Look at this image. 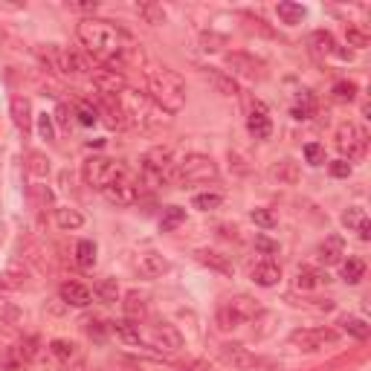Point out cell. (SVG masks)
I'll use <instances>...</instances> for the list:
<instances>
[{"label":"cell","mask_w":371,"mask_h":371,"mask_svg":"<svg viewBox=\"0 0 371 371\" xmlns=\"http://www.w3.org/2000/svg\"><path fill=\"white\" fill-rule=\"evenodd\" d=\"M340 328H342L345 334L357 337V340H368V334H371L368 322H365V319H360V316H342V319H340Z\"/></svg>","instance_id":"cell-36"},{"label":"cell","mask_w":371,"mask_h":371,"mask_svg":"<svg viewBox=\"0 0 371 371\" xmlns=\"http://www.w3.org/2000/svg\"><path fill=\"white\" fill-rule=\"evenodd\" d=\"M171 168H174V154L171 148H148L143 157H139V171H143L148 186H160L166 180H171Z\"/></svg>","instance_id":"cell-6"},{"label":"cell","mask_w":371,"mask_h":371,"mask_svg":"<svg viewBox=\"0 0 371 371\" xmlns=\"http://www.w3.org/2000/svg\"><path fill=\"white\" fill-rule=\"evenodd\" d=\"M119 113H122V122L133 125V128H157L166 113L151 102V96H143V93H136V90H122L119 93Z\"/></svg>","instance_id":"cell-3"},{"label":"cell","mask_w":371,"mask_h":371,"mask_svg":"<svg viewBox=\"0 0 371 371\" xmlns=\"http://www.w3.org/2000/svg\"><path fill=\"white\" fill-rule=\"evenodd\" d=\"M38 133H41V139H46V143H50V139H56V125H53V116H50V113H41V116H38Z\"/></svg>","instance_id":"cell-45"},{"label":"cell","mask_w":371,"mask_h":371,"mask_svg":"<svg viewBox=\"0 0 371 371\" xmlns=\"http://www.w3.org/2000/svg\"><path fill=\"white\" fill-rule=\"evenodd\" d=\"M322 285H328V273H322L316 267H302L296 273V288L299 290H316Z\"/></svg>","instance_id":"cell-29"},{"label":"cell","mask_w":371,"mask_h":371,"mask_svg":"<svg viewBox=\"0 0 371 371\" xmlns=\"http://www.w3.org/2000/svg\"><path fill=\"white\" fill-rule=\"evenodd\" d=\"M136 12H139V18H143L146 24H151V26H160V24H166V21H168L166 9H163L160 4H154V0H146V4H139V6H136Z\"/></svg>","instance_id":"cell-32"},{"label":"cell","mask_w":371,"mask_h":371,"mask_svg":"<svg viewBox=\"0 0 371 371\" xmlns=\"http://www.w3.org/2000/svg\"><path fill=\"white\" fill-rule=\"evenodd\" d=\"M226 67H229V76L235 78H264V64L255 59V56H247V53H226Z\"/></svg>","instance_id":"cell-12"},{"label":"cell","mask_w":371,"mask_h":371,"mask_svg":"<svg viewBox=\"0 0 371 371\" xmlns=\"http://www.w3.org/2000/svg\"><path fill=\"white\" fill-rule=\"evenodd\" d=\"M345 41H348V46H357V50H365V46H368V32H365V29H360V26H348V29H345Z\"/></svg>","instance_id":"cell-44"},{"label":"cell","mask_w":371,"mask_h":371,"mask_svg":"<svg viewBox=\"0 0 371 371\" xmlns=\"http://www.w3.org/2000/svg\"><path fill=\"white\" fill-rule=\"evenodd\" d=\"M148 78V93H151V102L163 111V113H180L186 105V81L168 70V67H151L146 70Z\"/></svg>","instance_id":"cell-2"},{"label":"cell","mask_w":371,"mask_h":371,"mask_svg":"<svg viewBox=\"0 0 371 371\" xmlns=\"http://www.w3.org/2000/svg\"><path fill=\"white\" fill-rule=\"evenodd\" d=\"M337 148L348 157V163L351 160H360L362 154H365V148H368V131L362 128V125H357V122H342L340 128H337Z\"/></svg>","instance_id":"cell-8"},{"label":"cell","mask_w":371,"mask_h":371,"mask_svg":"<svg viewBox=\"0 0 371 371\" xmlns=\"http://www.w3.org/2000/svg\"><path fill=\"white\" fill-rule=\"evenodd\" d=\"M253 220H255L258 226H264V229H273V226H275V218H273L270 209H253Z\"/></svg>","instance_id":"cell-50"},{"label":"cell","mask_w":371,"mask_h":371,"mask_svg":"<svg viewBox=\"0 0 371 371\" xmlns=\"http://www.w3.org/2000/svg\"><path fill=\"white\" fill-rule=\"evenodd\" d=\"M50 354L61 362V365H78L81 362V348L76 345V342H70V340H53L50 342Z\"/></svg>","instance_id":"cell-26"},{"label":"cell","mask_w":371,"mask_h":371,"mask_svg":"<svg viewBox=\"0 0 371 371\" xmlns=\"http://www.w3.org/2000/svg\"><path fill=\"white\" fill-rule=\"evenodd\" d=\"M220 203H223V198H220V195H215V192H209V195H195V200H192V206H195L198 212L218 209Z\"/></svg>","instance_id":"cell-42"},{"label":"cell","mask_w":371,"mask_h":371,"mask_svg":"<svg viewBox=\"0 0 371 371\" xmlns=\"http://www.w3.org/2000/svg\"><path fill=\"white\" fill-rule=\"evenodd\" d=\"M70 9H76V12H96L99 4H96V0H87V4H70Z\"/></svg>","instance_id":"cell-53"},{"label":"cell","mask_w":371,"mask_h":371,"mask_svg":"<svg viewBox=\"0 0 371 371\" xmlns=\"http://www.w3.org/2000/svg\"><path fill=\"white\" fill-rule=\"evenodd\" d=\"M29 171L35 177H46V174H50V160H46L41 151H32L29 154Z\"/></svg>","instance_id":"cell-43"},{"label":"cell","mask_w":371,"mask_h":371,"mask_svg":"<svg viewBox=\"0 0 371 371\" xmlns=\"http://www.w3.org/2000/svg\"><path fill=\"white\" fill-rule=\"evenodd\" d=\"M328 168H331V174L340 177V180H342V177H351V171H354V166H351L348 160H334Z\"/></svg>","instance_id":"cell-51"},{"label":"cell","mask_w":371,"mask_h":371,"mask_svg":"<svg viewBox=\"0 0 371 371\" xmlns=\"http://www.w3.org/2000/svg\"><path fill=\"white\" fill-rule=\"evenodd\" d=\"M255 247H258L264 255H278V244L270 241L267 235H255Z\"/></svg>","instance_id":"cell-52"},{"label":"cell","mask_w":371,"mask_h":371,"mask_svg":"<svg viewBox=\"0 0 371 371\" xmlns=\"http://www.w3.org/2000/svg\"><path fill=\"white\" fill-rule=\"evenodd\" d=\"M218 177V166L212 157L206 154H186L183 160L174 163L171 168V180L177 186H189V183H209Z\"/></svg>","instance_id":"cell-5"},{"label":"cell","mask_w":371,"mask_h":371,"mask_svg":"<svg viewBox=\"0 0 371 371\" xmlns=\"http://www.w3.org/2000/svg\"><path fill=\"white\" fill-rule=\"evenodd\" d=\"M195 258H198L203 267H209V270H215V273H220V275H232V273H235V267H232L229 255H223V253H218V250L203 247V250L195 253Z\"/></svg>","instance_id":"cell-23"},{"label":"cell","mask_w":371,"mask_h":371,"mask_svg":"<svg viewBox=\"0 0 371 371\" xmlns=\"http://www.w3.org/2000/svg\"><path fill=\"white\" fill-rule=\"evenodd\" d=\"M151 348L174 354V351L183 348V334L174 328L171 322H157L154 328H151Z\"/></svg>","instance_id":"cell-13"},{"label":"cell","mask_w":371,"mask_h":371,"mask_svg":"<svg viewBox=\"0 0 371 371\" xmlns=\"http://www.w3.org/2000/svg\"><path fill=\"white\" fill-rule=\"evenodd\" d=\"M32 53L46 70H53L59 76H81V73L93 70L84 56H78L73 50H64V46H59V44H35Z\"/></svg>","instance_id":"cell-4"},{"label":"cell","mask_w":371,"mask_h":371,"mask_svg":"<svg viewBox=\"0 0 371 371\" xmlns=\"http://www.w3.org/2000/svg\"><path fill=\"white\" fill-rule=\"evenodd\" d=\"M133 267H136V273L143 275V278H163L171 270V261L163 253L148 250V253H139V258H136Z\"/></svg>","instance_id":"cell-15"},{"label":"cell","mask_w":371,"mask_h":371,"mask_svg":"<svg viewBox=\"0 0 371 371\" xmlns=\"http://www.w3.org/2000/svg\"><path fill=\"white\" fill-rule=\"evenodd\" d=\"M275 15H278V21H282V24L296 26V24H302V21H305L308 9H305V6H299V4H290V0H285V4H278V6H275Z\"/></svg>","instance_id":"cell-31"},{"label":"cell","mask_w":371,"mask_h":371,"mask_svg":"<svg viewBox=\"0 0 371 371\" xmlns=\"http://www.w3.org/2000/svg\"><path fill=\"white\" fill-rule=\"evenodd\" d=\"M218 357H220L232 371H253V368H258V362H261L250 348H244V345H238V342L220 345V348H218Z\"/></svg>","instance_id":"cell-11"},{"label":"cell","mask_w":371,"mask_h":371,"mask_svg":"<svg viewBox=\"0 0 371 371\" xmlns=\"http://www.w3.org/2000/svg\"><path fill=\"white\" fill-rule=\"evenodd\" d=\"M215 325H218V328L220 331H235L238 328V325H241V319L235 316V313H232V308L223 302L218 310H215Z\"/></svg>","instance_id":"cell-38"},{"label":"cell","mask_w":371,"mask_h":371,"mask_svg":"<svg viewBox=\"0 0 371 371\" xmlns=\"http://www.w3.org/2000/svg\"><path fill=\"white\" fill-rule=\"evenodd\" d=\"M270 180L278 183V186H296V183L302 180V168H299L296 160L282 157V160H275V163L270 166Z\"/></svg>","instance_id":"cell-18"},{"label":"cell","mask_w":371,"mask_h":371,"mask_svg":"<svg viewBox=\"0 0 371 371\" xmlns=\"http://www.w3.org/2000/svg\"><path fill=\"white\" fill-rule=\"evenodd\" d=\"M56 223L61 226V229H81L84 226V215L78 212V209H73V206H59L56 209Z\"/></svg>","instance_id":"cell-33"},{"label":"cell","mask_w":371,"mask_h":371,"mask_svg":"<svg viewBox=\"0 0 371 371\" xmlns=\"http://www.w3.org/2000/svg\"><path fill=\"white\" fill-rule=\"evenodd\" d=\"M76 113H78V122H81V125H87V128L99 122V113H96V108H90V105H84V102L78 105V111H76Z\"/></svg>","instance_id":"cell-48"},{"label":"cell","mask_w":371,"mask_h":371,"mask_svg":"<svg viewBox=\"0 0 371 371\" xmlns=\"http://www.w3.org/2000/svg\"><path fill=\"white\" fill-rule=\"evenodd\" d=\"M93 296H96L99 302H105V305L119 302V285H116V278H102V282H96V288H93Z\"/></svg>","instance_id":"cell-35"},{"label":"cell","mask_w":371,"mask_h":371,"mask_svg":"<svg viewBox=\"0 0 371 371\" xmlns=\"http://www.w3.org/2000/svg\"><path fill=\"white\" fill-rule=\"evenodd\" d=\"M90 81L102 93H122L128 90V81L122 73H116V67H93L90 70Z\"/></svg>","instance_id":"cell-16"},{"label":"cell","mask_w":371,"mask_h":371,"mask_svg":"<svg viewBox=\"0 0 371 371\" xmlns=\"http://www.w3.org/2000/svg\"><path fill=\"white\" fill-rule=\"evenodd\" d=\"M122 310H125V319H131V322L139 325V322L148 316V302H146V296H139L136 290H131L125 296V302H122Z\"/></svg>","instance_id":"cell-27"},{"label":"cell","mask_w":371,"mask_h":371,"mask_svg":"<svg viewBox=\"0 0 371 371\" xmlns=\"http://www.w3.org/2000/svg\"><path fill=\"white\" fill-rule=\"evenodd\" d=\"M200 76H203V81H209V87H212L215 93H220V96H226V99H232V96H238V93H241L238 81L232 78L226 70H218V67H200Z\"/></svg>","instance_id":"cell-14"},{"label":"cell","mask_w":371,"mask_h":371,"mask_svg":"<svg viewBox=\"0 0 371 371\" xmlns=\"http://www.w3.org/2000/svg\"><path fill=\"white\" fill-rule=\"evenodd\" d=\"M76 35H78V41L87 46V50H90L93 56L105 61V67L119 64L122 56H125V50H128L125 35H122L116 26H111L108 21L84 18V21L76 26Z\"/></svg>","instance_id":"cell-1"},{"label":"cell","mask_w":371,"mask_h":371,"mask_svg":"<svg viewBox=\"0 0 371 371\" xmlns=\"http://www.w3.org/2000/svg\"><path fill=\"white\" fill-rule=\"evenodd\" d=\"M337 340H340V334L331 328H302V331L290 334V342L302 351H319L325 345H334Z\"/></svg>","instance_id":"cell-10"},{"label":"cell","mask_w":371,"mask_h":371,"mask_svg":"<svg viewBox=\"0 0 371 371\" xmlns=\"http://www.w3.org/2000/svg\"><path fill=\"white\" fill-rule=\"evenodd\" d=\"M278 278H282V267H278L275 261H270V258H264V261H258L253 267V282L258 288H275Z\"/></svg>","instance_id":"cell-24"},{"label":"cell","mask_w":371,"mask_h":371,"mask_svg":"<svg viewBox=\"0 0 371 371\" xmlns=\"http://www.w3.org/2000/svg\"><path fill=\"white\" fill-rule=\"evenodd\" d=\"M76 264L81 267V270H93V264H96V244L93 241H78L76 244Z\"/></svg>","instance_id":"cell-37"},{"label":"cell","mask_w":371,"mask_h":371,"mask_svg":"<svg viewBox=\"0 0 371 371\" xmlns=\"http://www.w3.org/2000/svg\"><path fill=\"white\" fill-rule=\"evenodd\" d=\"M305 160H308L310 166H322V163H325V148H322L319 143H308V146H305Z\"/></svg>","instance_id":"cell-47"},{"label":"cell","mask_w":371,"mask_h":371,"mask_svg":"<svg viewBox=\"0 0 371 371\" xmlns=\"http://www.w3.org/2000/svg\"><path fill=\"white\" fill-rule=\"evenodd\" d=\"M56 116H59V122H61V125H67V122H70V116H67V108H59V111H56Z\"/></svg>","instance_id":"cell-55"},{"label":"cell","mask_w":371,"mask_h":371,"mask_svg":"<svg viewBox=\"0 0 371 371\" xmlns=\"http://www.w3.org/2000/svg\"><path fill=\"white\" fill-rule=\"evenodd\" d=\"M59 296H61L64 305H73V308H87L93 302V290L78 285V282H64L59 288Z\"/></svg>","instance_id":"cell-20"},{"label":"cell","mask_w":371,"mask_h":371,"mask_svg":"<svg viewBox=\"0 0 371 371\" xmlns=\"http://www.w3.org/2000/svg\"><path fill=\"white\" fill-rule=\"evenodd\" d=\"M111 331H113L122 342H128V345H143V331H139V325L131 322V319H116V322H111Z\"/></svg>","instance_id":"cell-28"},{"label":"cell","mask_w":371,"mask_h":371,"mask_svg":"<svg viewBox=\"0 0 371 371\" xmlns=\"http://www.w3.org/2000/svg\"><path fill=\"white\" fill-rule=\"evenodd\" d=\"M102 195H105V200L113 203V206H133V203L139 200V183L131 180L128 174H122V177H116L113 183L105 186Z\"/></svg>","instance_id":"cell-9"},{"label":"cell","mask_w":371,"mask_h":371,"mask_svg":"<svg viewBox=\"0 0 371 371\" xmlns=\"http://www.w3.org/2000/svg\"><path fill=\"white\" fill-rule=\"evenodd\" d=\"M362 275H365V264H362V258H354V255H351V258L342 264V278H345L348 285H357Z\"/></svg>","instance_id":"cell-39"},{"label":"cell","mask_w":371,"mask_h":371,"mask_svg":"<svg viewBox=\"0 0 371 371\" xmlns=\"http://www.w3.org/2000/svg\"><path fill=\"white\" fill-rule=\"evenodd\" d=\"M186 220V209H180V206H168L166 212H163V220H160V229L163 232H171L174 226H180Z\"/></svg>","instance_id":"cell-40"},{"label":"cell","mask_w":371,"mask_h":371,"mask_svg":"<svg viewBox=\"0 0 371 371\" xmlns=\"http://www.w3.org/2000/svg\"><path fill=\"white\" fill-rule=\"evenodd\" d=\"M81 174H84V183H87V186H93V189L102 192L108 183H113L116 177H122V174H128V171H125V166H119L116 160H108V157H90V160H84Z\"/></svg>","instance_id":"cell-7"},{"label":"cell","mask_w":371,"mask_h":371,"mask_svg":"<svg viewBox=\"0 0 371 371\" xmlns=\"http://www.w3.org/2000/svg\"><path fill=\"white\" fill-rule=\"evenodd\" d=\"M226 305L232 308V313H235L241 322H250V319H255V316H261V313H264L261 302H258V299H253V296H247V293H241V296H232Z\"/></svg>","instance_id":"cell-22"},{"label":"cell","mask_w":371,"mask_h":371,"mask_svg":"<svg viewBox=\"0 0 371 371\" xmlns=\"http://www.w3.org/2000/svg\"><path fill=\"white\" fill-rule=\"evenodd\" d=\"M87 331H90V337L96 334L99 340H102V334H105V328H102V322H90V328H87Z\"/></svg>","instance_id":"cell-54"},{"label":"cell","mask_w":371,"mask_h":371,"mask_svg":"<svg viewBox=\"0 0 371 371\" xmlns=\"http://www.w3.org/2000/svg\"><path fill=\"white\" fill-rule=\"evenodd\" d=\"M21 319V310L15 305H4V313H0V325H6V328H12V325H18Z\"/></svg>","instance_id":"cell-49"},{"label":"cell","mask_w":371,"mask_h":371,"mask_svg":"<svg viewBox=\"0 0 371 371\" xmlns=\"http://www.w3.org/2000/svg\"><path fill=\"white\" fill-rule=\"evenodd\" d=\"M342 255H345V241H342L340 235H328V238H325V241L319 244V250H316V258H319L325 267L340 264Z\"/></svg>","instance_id":"cell-21"},{"label":"cell","mask_w":371,"mask_h":371,"mask_svg":"<svg viewBox=\"0 0 371 371\" xmlns=\"http://www.w3.org/2000/svg\"><path fill=\"white\" fill-rule=\"evenodd\" d=\"M334 99L337 102H354L357 99V84L354 81H337L334 84Z\"/></svg>","instance_id":"cell-41"},{"label":"cell","mask_w":371,"mask_h":371,"mask_svg":"<svg viewBox=\"0 0 371 371\" xmlns=\"http://www.w3.org/2000/svg\"><path fill=\"white\" fill-rule=\"evenodd\" d=\"M310 46H313V53H319V56H334V53H337L334 35L325 32V29H316V32L310 35Z\"/></svg>","instance_id":"cell-34"},{"label":"cell","mask_w":371,"mask_h":371,"mask_svg":"<svg viewBox=\"0 0 371 371\" xmlns=\"http://www.w3.org/2000/svg\"><path fill=\"white\" fill-rule=\"evenodd\" d=\"M313 96H310V93H305V96H302V102L293 108V119H310L313 116Z\"/></svg>","instance_id":"cell-46"},{"label":"cell","mask_w":371,"mask_h":371,"mask_svg":"<svg viewBox=\"0 0 371 371\" xmlns=\"http://www.w3.org/2000/svg\"><path fill=\"white\" fill-rule=\"evenodd\" d=\"M342 226H345L348 232H357L362 241L371 238V223H368V215H365L362 206H348V209L342 212Z\"/></svg>","instance_id":"cell-19"},{"label":"cell","mask_w":371,"mask_h":371,"mask_svg":"<svg viewBox=\"0 0 371 371\" xmlns=\"http://www.w3.org/2000/svg\"><path fill=\"white\" fill-rule=\"evenodd\" d=\"M9 111H12L15 128L26 136V133L32 131V105H29V99H26V96H15V99L9 102Z\"/></svg>","instance_id":"cell-25"},{"label":"cell","mask_w":371,"mask_h":371,"mask_svg":"<svg viewBox=\"0 0 371 371\" xmlns=\"http://www.w3.org/2000/svg\"><path fill=\"white\" fill-rule=\"evenodd\" d=\"M247 131L255 136V139H270L273 133V122H270V113H267V105L264 102H250V113H247Z\"/></svg>","instance_id":"cell-17"},{"label":"cell","mask_w":371,"mask_h":371,"mask_svg":"<svg viewBox=\"0 0 371 371\" xmlns=\"http://www.w3.org/2000/svg\"><path fill=\"white\" fill-rule=\"evenodd\" d=\"M26 285V270L24 267H6L0 273V293H15Z\"/></svg>","instance_id":"cell-30"}]
</instances>
